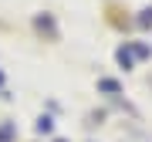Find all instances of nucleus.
Masks as SVG:
<instances>
[{
  "label": "nucleus",
  "instance_id": "f257e3e1",
  "mask_svg": "<svg viewBox=\"0 0 152 142\" xmlns=\"http://www.w3.org/2000/svg\"><path fill=\"white\" fill-rule=\"evenodd\" d=\"M37 132H51V119H41L37 122Z\"/></svg>",
  "mask_w": 152,
  "mask_h": 142
},
{
  "label": "nucleus",
  "instance_id": "f03ea898",
  "mask_svg": "<svg viewBox=\"0 0 152 142\" xmlns=\"http://www.w3.org/2000/svg\"><path fill=\"white\" fill-rule=\"evenodd\" d=\"M142 24H152V10H142V17H139Z\"/></svg>",
  "mask_w": 152,
  "mask_h": 142
}]
</instances>
